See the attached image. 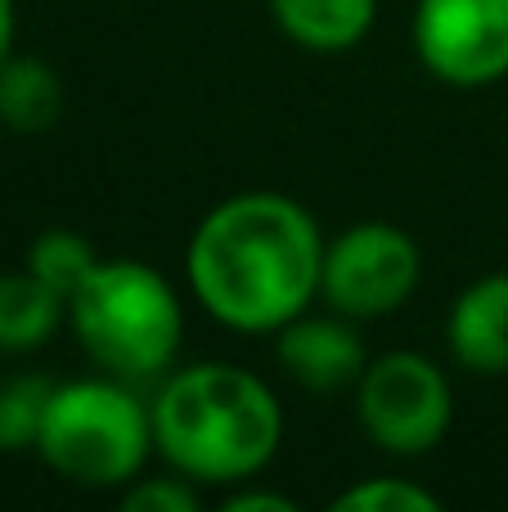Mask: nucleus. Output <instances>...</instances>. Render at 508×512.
<instances>
[{
  "instance_id": "nucleus-4",
  "label": "nucleus",
  "mask_w": 508,
  "mask_h": 512,
  "mask_svg": "<svg viewBox=\"0 0 508 512\" xmlns=\"http://www.w3.org/2000/svg\"><path fill=\"white\" fill-rule=\"evenodd\" d=\"M36 450L59 477L77 486H126L140 477L153 450V409H144L126 378L113 373L68 382L54 387Z\"/></svg>"
},
{
  "instance_id": "nucleus-6",
  "label": "nucleus",
  "mask_w": 508,
  "mask_h": 512,
  "mask_svg": "<svg viewBox=\"0 0 508 512\" xmlns=\"http://www.w3.org/2000/svg\"><path fill=\"white\" fill-rule=\"evenodd\" d=\"M419 283V248L387 221H360L324 248L320 292L338 315L374 319L410 301Z\"/></svg>"
},
{
  "instance_id": "nucleus-13",
  "label": "nucleus",
  "mask_w": 508,
  "mask_h": 512,
  "mask_svg": "<svg viewBox=\"0 0 508 512\" xmlns=\"http://www.w3.org/2000/svg\"><path fill=\"white\" fill-rule=\"evenodd\" d=\"M50 396H54V382L36 378V373L0 382V454L36 450Z\"/></svg>"
},
{
  "instance_id": "nucleus-11",
  "label": "nucleus",
  "mask_w": 508,
  "mask_h": 512,
  "mask_svg": "<svg viewBox=\"0 0 508 512\" xmlns=\"http://www.w3.org/2000/svg\"><path fill=\"white\" fill-rule=\"evenodd\" d=\"M63 310L68 301L45 288L32 270L0 274V355H23L45 346L63 324Z\"/></svg>"
},
{
  "instance_id": "nucleus-2",
  "label": "nucleus",
  "mask_w": 508,
  "mask_h": 512,
  "mask_svg": "<svg viewBox=\"0 0 508 512\" xmlns=\"http://www.w3.org/2000/svg\"><path fill=\"white\" fill-rule=\"evenodd\" d=\"M149 409L162 459L203 486L257 477L284 441V409L275 391L239 364L180 369Z\"/></svg>"
},
{
  "instance_id": "nucleus-7",
  "label": "nucleus",
  "mask_w": 508,
  "mask_h": 512,
  "mask_svg": "<svg viewBox=\"0 0 508 512\" xmlns=\"http://www.w3.org/2000/svg\"><path fill=\"white\" fill-rule=\"evenodd\" d=\"M414 50L450 86H491L508 72V0H419Z\"/></svg>"
},
{
  "instance_id": "nucleus-9",
  "label": "nucleus",
  "mask_w": 508,
  "mask_h": 512,
  "mask_svg": "<svg viewBox=\"0 0 508 512\" xmlns=\"http://www.w3.org/2000/svg\"><path fill=\"white\" fill-rule=\"evenodd\" d=\"M450 351L473 373H508V274H486L468 283L450 306Z\"/></svg>"
},
{
  "instance_id": "nucleus-12",
  "label": "nucleus",
  "mask_w": 508,
  "mask_h": 512,
  "mask_svg": "<svg viewBox=\"0 0 508 512\" xmlns=\"http://www.w3.org/2000/svg\"><path fill=\"white\" fill-rule=\"evenodd\" d=\"M63 113V81L50 63L14 59L0 63V126L18 135L50 131Z\"/></svg>"
},
{
  "instance_id": "nucleus-14",
  "label": "nucleus",
  "mask_w": 508,
  "mask_h": 512,
  "mask_svg": "<svg viewBox=\"0 0 508 512\" xmlns=\"http://www.w3.org/2000/svg\"><path fill=\"white\" fill-rule=\"evenodd\" d=\"M95 265H99V256L90 248V239H81V234H72V230H45L41 239L27 248V270H32L45 288L59 292L63 301H72V292L90 279Z\"/></svg>"
},
{
  "instance_id": "nucleus-16",
  "label": "nucleus",
  "mask_w": 508,
  "mask_h": 512,
  "mask_svg": "<svg viewBox=\"0 0 508 512\" xmlns=\"http://www.w3.org/2000/svg\"><path fill=\"white\" fill-rule=\"evenodd\" d=\"M126 512H198V495L189 486V477H135L126 481V495H122Z\"/></svg>"
},
{
  "instance_id": "nucleus-10",
  "label": "nucleus",
  "mask_w": 508,
  "mask_h": 512,
  "mask_svg": "<svg viewBox=\"0 0 508 512\" xmlns=\"http://www.w3.org/2000/svg\"><path fill=\"white\" fill-rule=\"evenodd\" d=\"M279 32L315 54H342L369 36L378 0H270Z\"/></svg>"
},
{
  "instance_id": "nucleus-8",
  "label": "nucleus",
  "mask_w": 508,
  "mask_h": 512,
  "mask_svg": "<svg viewBox=\"0 0 508 512\" xmlns=\"http://www.w3.org/2000/svg\"><path fill=\"white\" fill-rule=\"evenodd\" d=\"M275 337H279L275 342L279 364L311 391H338V387H347V382H360V373H365V364H369L365 342H360L356 328L347 324V315L306 319V310H302V315L288 319Z\"/></svg>"
},
{
  "instance_id": "nucleus-17",
  "label": "nucleus",
  "mask_w": 508,
  "mask_h": 512,
  "mask_svg": "<svg viewBox=\"0 0 508 512\" xmlns=\"http://www.w3.org/2000/svg\"><path fill=\"white\" fill-rule=\"evenodd\" d=\"M230 512H297V504L288 495H261V490H243V495L225 499Z\"/></svg>"
},
{
  "instance_id": "nucleus-18",
  "label": "nucleus",
  "mask_w": 508,
  "mask_h": 512,
  "mask_svg": "<svg viewBox=\"0 0 508 512\" xmlns=\"http://www.w3.org/2000/svg\"><path fill=\"white\" fill-rule=\"evenodd\" d=\"M9 45H14V0H0V63L9 59Z\"/></svg>"
},
{
  "instance_id": "nucleus-3",
  "label": "nucleus",
  "mask_w": 508,
  "mask_h": 512,
  "mask_svg": "<svg viewBox=\"0 0 508 512\" xmlns=\"http://www.w3.org/2000/svg\"><path fill=\"white\" fill-rule=\"evenodd\" d=\"M68 310L90 360L126 382L158 378L162 369H171L185 337V310L167 274L131 256L99 261L90 279L72 292Z\"/></svg>"
},
{
  "instance_id": "nucleus-1",
  "label": "nucleus",
  "mask_w": 508,
  "mask_h": 512,
  "mask_svg": "<svg viewBox=\"0 0 508 512\" xmlns=\"http://www.w3.org/2000/svg\"><path fill=\"white\" fill-rule=\"evenodd\" d=\"M185 270L198 306L225 328L279 333L320 292L324 239L293 198L239 194L198 221Z\"/></svg>"
},
{
  "instance_id": "nucleus-5",
  "label": "nucleus",
  "mask_w": 508,
  "mask_h": 512,
  "mask_svg": "<svg viewBox=\"0 0 508 512\" xmlns=\"http://www.w3.org/2000/svg\"><path fill=\"white\" fill-rule=\"evenodd\" d=\"M356 414L378 450L396 454V459H414V454H428L446 441L455 396H450L446 373L428 355L387 351L369 360L360 373Z\"/></svg>"
},
{
  "instance_id": "nucleus-15",
  "label": "nucleus",
  "mask_w": 508,
  "mask_h": 512,
  "mask_svg": "<svg viewBox=\"0 0 508 512\" xmlns=\"http://www.w3.org/2000/svg\"><path fill=\"white\" fill-rule=\"evenodd\" d=\"M338 512H437L441 499L432 490L414 486V481H396V477H374L365 486H351L333 499Z\"/></svg>"
}]
</instances>
